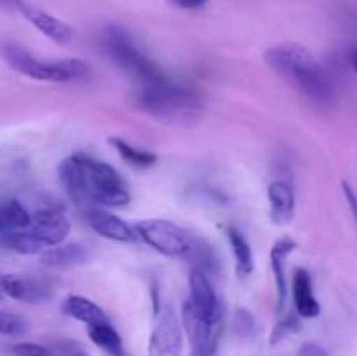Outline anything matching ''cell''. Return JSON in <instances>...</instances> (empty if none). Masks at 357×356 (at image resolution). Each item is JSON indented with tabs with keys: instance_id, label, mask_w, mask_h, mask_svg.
<instances>
[{
	"instance_id": "cell-1",
	"label": "cell",
	"mask_w": 357,
	"mask_h": 356,
	"mask_svg": "<svg viewBox=\"0 0 357 356\" xmlns=\"http://www.w3.org/2000/svg\"><path fill=\"white\" fill-rule=\"evenodd\" d=\"M264 59L272 70L291 80L305 96L317 103H330L333 100L335 86L330 73L305 45L281 42L268 47Z\"/></svg>"
},
{
	"instance_id": "cell-2",
	"label": "cell",
	"mask_w": 357,
	"mask_h": 356,
	"mask_svg": "<svg viewBox=\"0 0 357 356\" xmlns=\"http://www.w3.org/2000/svg\"><path fill=\"white\" fill-rule=\"evenodd\" d=\"M135 105L166 124L194 126L202 117L201 98L171 79L153 86H142L135 94Z\"/></svg>"
},
{
	"instance_id": "cell-3",
	"label": "cell",
	"mask_w": 357,
	"mask_h": 356,
	"mask_svg": "<svg viewBox=\"0 0 357 356\" xmlns=\"http://www.w3.org/2000/svg\"><path fill=\"white\" fill-rule=\"evenodd\" d=\"M2 56L10 68L35 80L56 84L87 82L93 75L89 65L84 59H37L30 51L16 42H6L2 45Z\"/></svg>"
},
{
	"instance_id": "cell-4",
	"label": "cell",
	"mask_w": 357,
	"mask_h": 356,
	"mask_svg": "<svg viewBox=\"0 0 357 356\" xmlns=\"http://www.w3.org/2000/svg\"><path fill=\"white\" fill-rule=\"evenodd\" d=\"M84 188L91 208L94 206H126L131 202L128 184L115 168L86 154H77Z\"/></svg>"
},
{
	"instance_id": "cell-5",
	"label": "cell",
	"mask_w": 357,
	"mask_h": 356,
	"mask_svg": "<svg viewBox=\"0 0 357 356\" xmlns=\"http://www.w3.org/2000/svg\"><path fill=\"white\" fill-rule=\"evenodd\" d=\"M105 49L110 58L124 70L126 73L138 80L142 86H153L169 80V77L153 63L138 45L132 42L128 31L121 27H110L105 34Z\"/></svg>"
},
{
	"instance_id": "cell-6",
	"label": "cell",
	"mask_w": 357,
	"mask_h": 356,
	"mask_svg": "<svg viewBox=\"0 0 357 356\" xmlns=\"http://www.w3.org/2000/svg\"><path fill=\"white\" fill-rule=\"evenodd\" d=\"M136 236L159 253L187 260L195 234L166 218L139 220L135 225Z\"/></svg>"
},
{
	"instance_id": "cell-7",
	"label": "cell",
	"mask_w": 357,
	"mask_h": 356,
	"mask_svg": "<svg viewBox=\"0 0 357 356\" xmlns=\"http://www.w3.org/2000/svg\"><path fill=\"white\" fill-rule=\"evenodd\" d=\"M181 346V325L174 309L167 304L155 306L149 341V356H180Z\"/></svg>"
},
{
	"instance_id": "cell-8",
	"label": "cell",
	"mask_w": 357,
	"mask_h": 356,
	"mask_svg": "<svg viewBox=\"0 0 357 356\" xmlns=\"http://www.w3.org/2000/svg\"><path fill=\"white\" fill-rule=\"evenodd\" d=\"M181 325L190 342L188 356H215L220 341V325H213L195 311L190 302L181 307Z\"/></svg>"
},
{
	"instance_id": "cell-9",
	"label": "cell",
	"mask_w": 357,
	"mask_h": 356,
	"mask_svg": "<svg viewBox=\"0 0 357 356\" xmlns=\"http://www.w3.org/2000/svg\"><path fill=\"white\" fill-rule=\"evenodd\" d=\"M70 218L63 208H44L31 216L30 225L26 227L44 248L61 244L70 232Z\"/></svg>"
},
{
	"instance_id": "cell-10",
	"label": "cell",
	"mask_w": 357,
	"mask_h": 356,
	"mask_svg": "<svg viewBox=\"0 0 357 356\" xmlns=\"http://www.w3.org/2000/svg\"><path fill=\"white\" fill-rule=\"evenodd\" d=\"M188 286H190V299L188 302L195 307L201 316H204L209 323L220 325L223 320V307L216 297L209 276L201 269H190L188 274Z\"/></svg>"
},
{
	"instance_id": "cell-11",
	"label": "cell",
	"mask_w": 357,
	"mask_h": 356,
	"mask_svg": "<svg viewBox=\"0 0 357 356\" xmlns=\"http://www.w3.org/2000/svg\"><path fill=\"white\" fill-rule=\"evenodd\" d=\"M0 288L13 299L28 304L44 302L51 297L52 288L45 279L31 278V276L9 274L0 278Z\"/></svg>"
},
{
	"instance_id": "cell-12",
	"label": "cell",
	"mask_w": 357,
	"mask_h": 356,
	"mask_svg": "<svg viewBox=\"0 0 357 356\" xmlns=\"http://www.w3.org/2000/svg\"><path fill=\"white\" fill-rule=\"evenodd\" d=\"M14 3H16L17 9L21 10V14H23V16L47 38L58 42V44H68V42L72 40L73 31L65 21L52 16V14L45 13L44 9H38V7L31 6V3L21 2V0H14Z\"/></svg>"
},
{
	"instance_id": "cell-13",
	"label": "cell",
	"mask_w": 357,
	"mask_h": 356,
	"mask_svg": "<svg viewBox=\"0 0 357 356\" xmlns=\"http://www.w3.org/2000/svg\"><path fill=\"white\" fill-rule=\"evenodd\" d=\"M87 222L101 237H107V239L119 241V243H135V241H138L135 227H131L121 216L114 215L108 209L91 208L87 212Z\"/></svg>"
},
{
	"instance_id": "cell-14",
	"label": "cell",
	"mask_w": 357,
	"mask_h": 356,
	"mask_svg": "<svg viewBox=\"0 0 357 356\" xmlns=\"http://www.w3.org/2000/svg\"><path fill=\"white\" fill-rule=\"evenodd\" d=\"M291 295L296 307V313H298L300 316L307 318V320H312V318L319 316V300L314 295L312 279H310V274L305 269H296V271L293 272Z\"/></svg>"
},
{
	"instance_id": "cell-15",
	"label": "cell",
	"mask_w": 357,
	"mask_h": 356,
	"mask_svg": "<svg viewBox=\"0 0 357 356\" xmlns=\"http://www.w3.org/2000/svg\"><path fill=\"white\" fill-rule=\"evenodd\" d=\"M89 260V251L77 243L56 244L40 253V264L47 269H70Z\"/></svg>"
},
{
	"instance_id": "cell-16",
	"label": "cell",
	"mask_w": 357,
	"mask_h": 356,
	"mask_svg": "<svg viewBox=\"0 0 357 356\" xmlns=\"http://www.w3.org/2000/svg\"><path fill=\"white\" fill-rule=\"evenodd\" d=\"M268 205L271 220L275 225H286L295 216V194L291 185L282 180H275L268 185Z\"/></svg>"
},
{
	"instance_id": "cell-17",
	"label": "cell",
	"mask_w": 357,
	"mask_h": 356,
	"mask_svg": "<svg viewBox=\"0 0 357 356\" xmlns=\"http://www.w3.org/2000/svg\"><path fill=\"white\" fill-rule=\"evenodd\" d=\"M296 248V243L291 237H281L274 243L271 250V264L274 271L275 288H278V309L282 311L288 299V281H286V258Z\"/></svg>"
},
{
	"instance_id": "cell-18",
	"label": "cell",
	"mask_w": 357,
	"mask_h": 356,
	"mask_svg": "<svg viewBox=\"0 0 357 356\" xmlns=\"http://www.w3.org/2000/svg\"><path fill=\"white\" fill-rule=\"evenodd\" d=\"M58 175H59V181H61V187L63 191L66 192V195H68L75 205L89 206V201H87V195H86V188H84L82 173H80L77 154L66 157V159L59 164Z\"/></svg>"
},
{
	"instance_id": "cell-19",
	"label": "cell",
	"mask_w": 357,
	"mask_h": 356,
	"mask_svg": "<svg viewBox=\"0 0 357 356\" xmlns=\"http://www.w3.org/2000/svg\"><path fill=\"white\" fill-rule=\"evenodd\" d=\"M63 313H65L66 316L73 318L75 321L86 323L87 327L108 320L105 311L101 309L96 302H93V300L82 295L66 297V300L63 302Z\"/></svg>"
},
{
	"instance_id": "cell-20",
	"label": "cell",
	"mask_w": 357,
	"mask_h": 356,
	"mask_svg": "<svg viewBox=\"0 0 357 356\" xmlns=\"http://www.w3.org/2000/svg\"><path fill=\"white\" fill-rule=\"evenodd\" d=\"M87 334H89L91 341H93L101 351L108 353L110 356H126L122 337L119 335V332L112 327L108 320L89 325V327H87Z\"/></svg>"
},
{
	"instance_id": "cell-21",
	"label": "cell",
	"mask_w": 357,
	"mask_h": 356,
	"mask_svg": "<svg viewBox=\"0 0 357 356\" xmlns=\"http://www.w3.org/2000/svg\"><path fill=\"white\" fill-rule=\"evenodd\" d=\"M227 239H229L230 250H232L234 258H236L237 274H239V278H248L255 269V257L250 243L236 227L227 229Z\"/></svg>"
},
{
	"instance_id": "cell-22",
	"label": "cell",
	"mask_w": 357,
	"mask_h": 356,
	"mask_svg": "<svg viewBox=\"0 0 357 356\" xmlns=\"http://www.w3.org/2000/svg\"><path fill=\"white\" fill-rule=\"evenodd\" d=\"M110 145L117 150L119 156L129 163L131 166L136 168H152L157 163V156L150 150L142 149V147H135L132 143H129L128 140L121 138V136H115L110 138Z\"/></svg>"
},
{
	"instance_id": "cell-23",
	"label": "cell",
	"mask_w": 357,
	"mask_h": 356,
	"mask_svg": "<svg viewBox=\"0 0 357 356\" xmlns=\"http://www.w3.org/2000/svg\"><path fill=\"white\" fill-rule=\"evenodd\" d=\"M0 244L7 250L20 255H37L44 250V244L30 232V230H10V232L2 234Z\"/></svg>"
},
{
	"instance_id": "cell-24",
	"label": "cell",
	"mask_w": 357,
	"mask_h": 356,
	"mask_svg": "<svg viewBox=\"0 0 357 356\" xmlns=\"http://www.w3.org/2000/svg\"><path fill=\"white\" fill-rule=\"evenodd\" d=\"M0 216L6 223L7 232L10 230L26 229L31 222V215L24 209V206L17 201H7L0 206Z\"/></svg>"
},
{
	"instance_id": "cell-25",
	"label": "cell",
	"mask_w": 357,
	"mask_h": 356,
	"mask_svg": "<svg viewBox=\"0 0 357 356\" xmlns=\"http://www.w3.org/2000/svg\"><path fill=\"white\" fill-rule=\"evenodd\" d=\"M28 332V321L23 316L10 311L0 309V335L17 337Z\"/></svg>"
},
{
	"instance_id": "cell-26",
	"label": "cell",
	"mask_w": 357,
	"mask_h": 356,
	"mask_svg": "<svg viewBox=\"0 0 357 356\" xmlns=\"http://www.w3.org/2000/svg\"><path fill=\"white\" fill-rule=\"evenodd\" d=\"M10 353L14 356H58V353L52 348L37 342H20V344L10 346Z\"/></svg>"
},
{
	"instance_id": "cell-27",
	"label": "cell",
	"mask_w": 357,
	"mask_h": 356,
	"mask_svg": "<svg viewBox=\"0 0 357 356\" xmlns=\"http://www.w3.org/2000/svg\"><path fill=\"white\" fill-rule=\"evenodd\" d=\"M298 330V320H296L295 316H286V318H281V320L275 323L274 330H272L271 334V344L275 346L279 344L281 341H284L288 335H291L293 332Z\"/></svg>"
},
{
	"instance_id": "cell-28",
	"label": "cell",
	"mask_w": 357,
	"mask_h": 356,
	"mask_svg": "<svg viewBox=\"0 0 357 356\" xmlns=\"http://www.w3.org/2000/svg\"><path fill=\"white\" fill-rule=\"evenodd\" d=\"M234 330L241 335V337H251L257 330V325H255L253 316H251L250 311L246 309H237L234 314Z\"/></svg>"
},
{
	"instance_id": "cell-29",
	"label": "cell",
	"mask_w": 357,
	"mask_h": 356,
	"mask_svg": "<svg viewBox=\"0 0 357 356\" xmlns=\"http://www.w3.org/2000/svg\"><path fill=\"white\" fill-rule=\"evenodd\" d=\"M51 348L58 353V356H91V353L80 342L72 341V339L56 341Z\"/></svg>"
},
{
	"instance_id": "cell-30",
	"label": "cell",
	"mask_w": 357,
	"mask_h": 356,
	"mask_svg": "<svg viewBox=\"0 0 357 356\" xmlns=\"http://www.w3.org/2000/svg\"><path fill=\"white\" fill-rule=\"evenodd\" d=\"M296 356H328V351L323 346L316 344V342H305L298 349V355Z\"/></svg>"
},
{
	"instance_id": "cell-31",
	"label": "cell",
	"mask_w": 357,
	"mask_h": 356,
	"mask_svg": "<svg viewBox=\"0 0 357 356\" xmlns=\"http://www.w3.org/2000/svg\"><path fill=\"white\" fill-rule=\"evenodd\" d=\"M342 188H344V194H345V199H347V205H349V208H351L352 215H354L356 223H357V194H356V191L351 187V185L347 184V181H344V184H342Z\"/></svg>"
},
{
	"instance_id": "cell-32",
	"label": "cell",
	"mask_w": 357,
	"mask_h": 356,
	"mask_svg": "<svg viewBox=\"0 0 357 356\" xmlns=\"http://www.w3.org/2000/svg\"><path fill=\"white\" fill-rule=\"evenodd\" d=\"M176 6L183 7V9H199V7L204 6L208 0H173Z\"/></svg>"
},
{
	"instance_id": "cell-33",
	"label": "cell",
	"mask_w": 357,
	"mask_h": 356,
	"mask_svg": "<svg viewBox=\"0 0 357 356\" xmlns=\"http://www.w3.org/2000/svg\"><path fill=\"white\" fill-rule=\"evenodd\" d=\"M351 63H352V66H354V70L357 72V49H354V51L351 52Z\"/></svg>"
},
{
	"instance_id": "cell-34",
	"label": "cell",
	"mask_w": 357,
	"mask_h": 356,
	"mask_svg": "<svg viewBox=\"0 0 357 356\" xmlns=\"http://www.w3.org/2000/svg\"><path fill=\"white\" fill-rule=\"evenodd\" d=\"M7 229H6V223H3L2 216H0V234H6Z\"/></svg>"
},
{
	"instance_id": "cell-35",
	"label": "cell",
	"mask_w": 357,
	"mask_h": 356,
	"mask_svg": "<svg viewBox=\"0 0 357 356\" xmlns=\"http://www.w3.org/2000/svg\"><path fill=\"white\" fill-rule=\"evenodd\" d=\"M0 297H2V295H0Z\"/></svg>"
}]
</instances>
